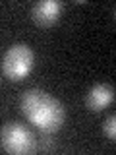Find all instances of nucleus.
Here are the masks:
<instances>
[{
  "label": "nucleus",
  "mask_w": 116,
  "mask_h": 155,
  "mask_svg": "<svg viewBox=\"0 0 116 155\" xmlns=\"http://www.w3.org/2000/svg\"><path fill=\"white\" fill-rule=\"evenodd\" d=\"M23 116L41 132L54 134L66 122V109L45 89H27L19 101Z\"/></svg>",
  "instance_id": "obj_1"
},
{
  "label": "nucleus",
  "mask_w": 116,
  "mask_h": 155,
  "mask_svg": "<svg viewBox=\"0 0 116 155\" xmlns=\"http://www.w3.org/2000/svg\"><path fill=\"white\" fill-rule=\"evenodd\" d=\"M35 66V52L25 43H16L6 51L2 58V70L4 76L10 81H23L31 74Z\"/></svg>",
  "instance_id": "obj_2"
},
{
  "label": "nucleus",
  "mask_w": 116,
  "mask_h": 155,
  "mask_svg": "<svg viewBox=\"0 0 116 155\" xmlns=\"http://www.w3.org/2000/svg\"><path fill=\"white\" fill-rule=\"evenodd\" d=\"M0 143L8 153L25 155L37 149V138L33 132L18 120H10L0 130Z\"/></svg>",
  "instance_id": "obj_3"
},
{
  "label": "nucleus",
  "mask_w": 116,
  "mask_h": 155,
  "mask_svg": "<svg viewBox=\"0 0 116 155\" xmlns=\"http://www.w3.org/2000/svg\"><path fill=\"white\" fill-rule=\"evenodd\" d=\"M62 12H64V4L62 2H56V0H41V2L33 4L31 18L37 25L50 27L60 19Z\"/></svg>",
  "instance_id": "obj_4"
},
{
  "label": "nucleus",
  "mask_w": 116,
  "mask_h": 155,
  "mask_svg": "<svg viewBox=\"0 0 116 155\" xmlns=\"http://www.w3.org/2000/svg\"><path fill=\"white\" fill-rule=\"evenodd\" d=\"M114 101V87L110 84H97L87 91L85 97V105L89 110L93 113H101L103 109H106L108 105H112Z\"/></svg>",
  "instance_id": "obj_5"
},
{
  "label": "nucleus",
  "mask_w": 116,
  "mask_h": 155,
  "mask_svg": "<svg viewBox=\"0 0 116 155\" xmlns=\"http://www.w3.org/2000/svg\"><path fill=\"white\" fill-rule=\"evenodd\" d=\"M103 132H105V136H106L108 140H112V142H114V138H116V116H114V114H110L108 118L105 120Z\"/></svg>",
  "instance_id": "obj_6"
}]
</instances>
